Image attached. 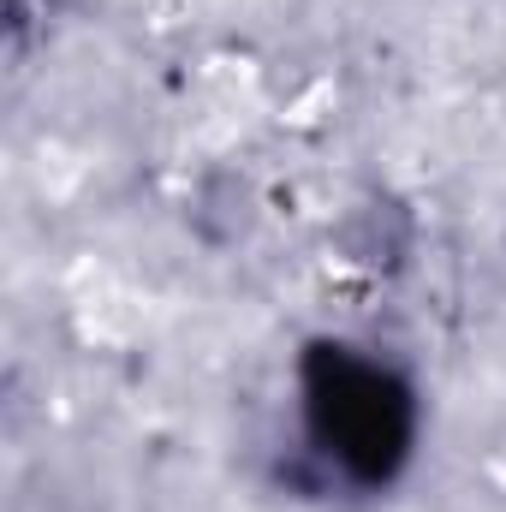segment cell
Instances as JSON below:
<instances>
[{"mask_svg": "<svg viewBox=\"0 0 506 512\" xmlns=\"http://www.w3.org/2000/svg\"><path fill=\"white\" fill-rule=\"evenodd\" d=\"M298 417L310 453L358 489H387L417 441L411 382L352 340H316L298 364Z\"/></svg>", "mask_w": 506, "mask_h": 512, "instance_id": "1", "label": "cell"}]
</instances>
